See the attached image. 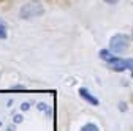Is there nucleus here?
I'll use <instances>...</instances> for the list:
<instances>
[{
  "mask_svg": "<svg viewBox=\"0 0 133 131\" xmlns=\"http://www.w3.org/2000/svg\"><path fill=\"white\" fill-rule=\"evenodd\" d=\"M131 38H133V28H131Z\"/></svg>",
  "mask_w": 133,
  "mask_h": 131,
  "instance_id": "nucleus-11",
  "label": "nucleus"
},
{
  "mask_svg": "<svg viewBox=\"0 0 133 131\" xmlns=\"http://www.w3.org/2000/svg\"><path fill=\"white\" fill-rule=\"evenodd\" d=\"M106 2H116V0H106Z\"/></svg>",
  "mask_w": 133,
  "mask_h": 131,
  "instance_id": "nucleus-10",
  "label": "nucleus"
},
{
  "mask_svg": "<svg viewBox=\"0 0 133 131\" xmlns=\"http://www.w3.org/2000/svg\"><path fill=\"white\" fill-rule=\"evenodd\" d=\"M108 67L112 70V71H127L130 70L131 71V76H133V59H122V57H112L108 60Z\"/></svg>",
  "mask_w": 133,
  "mask_h": 131,
  "instance_id": "nucleus-2",
  "label": "nucleus"
},
{
  "mask_svg": "<svg viewBox=\"0 0 133 131\" xmlns=\"http://www.w3.org/2000/svg\"><path fill=\"white\" fill-rule=\"evenodd\" d=\"M128 46H130V38L124 33H117L109 41V51L114 54H122L128 49Z\"/></svg>",
  "mask_w": 133,
  "mask_h": 131,
  "instance_id": "nucleus-1",
  "label": "nucleus"
},
{
  "mask_svg": "<svg viewBox=\"0 0 133 131\" xmlns=\"http://www.w3.org/2000/svg\"><path fill=\"white\" fill-rule=\"evenodd\" d=\"M21 119H22L21 115H16V117H14V122H21Z\"/></svg>",
  "mask_w": 133,
  "mask_h": 131,
  "instance_id": "nucleus-8",
  "label": "nucleus"
},
{
  "mask_svg": "<svg viewBox=\"0 0 133 131\" xmlns=\"http://www.w3.org/2000/svg\"><path fill=\"white\" fill-rule=\"evenodd\" d=\"M43 14V6L40 2H30L21 8V18L30 19V18H37V16Z\"/></svg>",
  "mask_w": 133,
  "mask_h": 131,
  "instance_id": "nucleus-3",
  "label": "nucleus"
},
{
  "mask_svg": "<svg viewBox=\"0 0 133 131\" xmlns=\"http://www.w3.org/2000/svg\"><path fill=\"white\" fill-rule=\"evenodd\" d=\"M100 57H102L103 60H106V62H108V60H109V59H112L114 55H112V52H111V51H106V49H103V51H100Z\"/></svg>",
  "mask_w": 133,
  "mask_h": 131,
  "instance_id": "nucleus-7",
  "label": "nucleus"
},
{
  "mask_svg": "<svg viewBox=\"0 0 133 131\" xmlns=\"http://www.w3.org/2000/svg\"><path fill=\"white\" fill-rule=\"evenodd\" d=\"M6 37H8V25L2 18H0V40H5Z\"/></svg>",
  "mask_w": 133,
  "mask_h": 131,
  "instance_id": "nucleus-5",
  "label": "nucleus"
},
{
  "mask_svg": "<svg viewBox=\"0 0 133 131\" xmlns=\"http://www.w3.org/2000/svg\"><path fill=\"white\" fill-rule=\"evenodd\" d=\"M81 131H100V129H98V126L95 123H86L81 128Z\"/></svg>",
  "mask_w": 133,
  "mask_h": 131,
  "instance_id": "nucleus-6",
  "label": "nucleus"
},
{
  "mask_svg": "<svg viewBox=\"0 0 133 131\" xmlns=\"http://www.w3.org/2000/svg\"><path fill=\"white\" fill-rule=\"evenodd\" d=\"M22 109H24V111H25V109H29V104H27V103H24V104H22Z\"/></svg>",
  "mask_w": 133,
  "mask_h": 131,
  "instance_id": "nucleus-9",
  "label": "nucleus"
},
{
  "mask_svg": "<svg viewBox=\"0 0 133 131\" xmlns=\"http://www.w3.org/2000/svg\"><path fill=\"white\" fill-rule=\"evenodd\" d=\"M79 95H81L82 98H84V100H86L87 103H90L92 106H97V104H98V100H97V98H95V96H94V95L87 90V89L81 87V89H79Z\"/></svg>",
  "mask_w": 133,
  "mask_h": 131,
  "instance_id": "nucleus-4",
  "label": "nucleus"
}]
</instances>
